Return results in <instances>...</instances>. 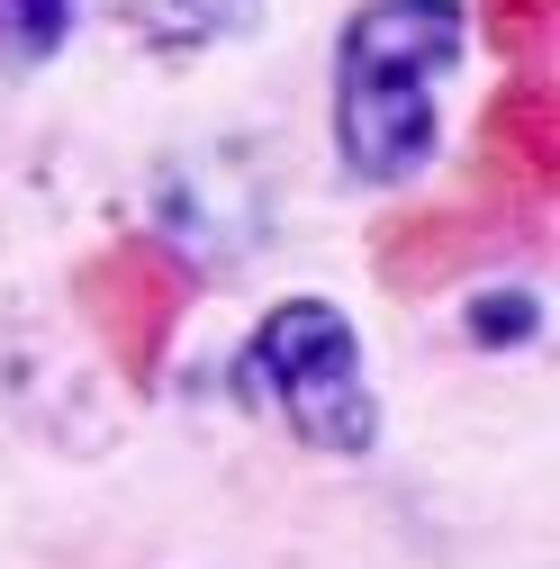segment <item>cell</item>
I'll list each match as a JSON object with an SVG mask.
<instances>
[{
  "mask_svg": "<svg viewBox=\"0 0 560 569\" xmlns=\"http://www.w3.org/2000/svg\"><path fill=\"white\" fill-rule=\"evenodd\" d=\"M461 63V0H362L334 54V146L353 181H407L434 154V82Z\"/></svg>",
  "mask_w": 560,
  "mask_h": 569,
  "instance_id": "cell-1",
  "label": "cell"
},
{
  "mask_svg": "<svg viewBox=\"0 0 560 569\" xmlns=\"http://www.w3.org/2000/svg\"><path fill=\"white\" fill-rule=\"evenodd\" d=\"M236 389L271 407L317 452H371V389H362V335L326 299L271 308L236 362Z\"/></svg>",
  "mask_w": 560,
  "mask_h": 569,
  "instance_id": "cell-2",
  "label": "cell"
},
{
  "mask_svg": "<svg viewBox=\"0 0 560 569\" xmlns=\"http://www.w3.org/2000/svg\"><path fill=\"white\" fill-rule=\"evenodd\" d=\"M82 0H0V63L10 73H28V63H46L63 46V28H73Z\"/></svg>",
  "mask_w": 560,
  "mask_h": 569,
  "instance_id": "cell-3",
  "label": "cell"
},
{
  "mask_svg": "<svg viewBox=\"0 0 560 569\" xmlns=\"http://www.w3.org/2000/svg\"><path fill=\"white\" fill-rule=\"evenodd\" d=\"M470 326H479L488 343H498V335H524V326H533V299H479Z\"/></svg>",
  "mask_w": 560,
  "mask_h": 569,
  "instance_id": "cell-4",
  "label": "cell"
},
{
  "mask_svg": "<svg viewBox=\"0 0 560 569\" xmlns=\"http://www.w3.org/2000/svg\"><path fill=\"white\" fill-rule=\"evenodd\" d=\"M172 10H181L190 28H244V19L262 10V0H172Z\"/></svg>",
  "mask_w": 560,
  "mask_h": 569,
  "instance_id": "cell-5",
  "label": "cell"
}]
</instances>
